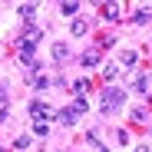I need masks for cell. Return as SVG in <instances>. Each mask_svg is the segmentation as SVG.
<instances>
[{
    "label": "cell",
    "mask_w": 152,
    "mask_h": 152,
    "mask_svg": "<svg viewBox=\"0 0 152 152\" xmlns=\"http://www.w3.org/2000/svg\"><path fill=\"white\" fill-rule=\"evenodd\" d=\"M122 103H126V89H119V86H109V89H103L99 109H103V113H116V109H122Z\"/></svg>",
    "instance_id": "obj_1"
},
{
    "label": "cell",
    "mask_w": 152,
    "mask_h": 152,
    "mask_svg": "<svg viewBox=\"0 0 152 152\" xmlns=\"http://www.w3.org/2000/svg\"><path fill=\"white\" fill-rule=\"evenodd\" d=\"M30 116H33L37 122H46V119H56L53 106H50V103H40V99H37V103H30Z\"/></svg>",
    "instance_id": "obj_2"
},
{
    "label": "cell",
    "mask_w": 152,
    "mask_h": 152,
    "mask_svg": "<svg viewBox=\"0 0 152 152\" xmlns=\"http://www.w3.org/2000/svg\"><path fill=\"white\" fill-rule=\"evenodd\" d=\"M69 56H73L69 43H53V60H56V63H66Z\"/></svg>",
    "instance_id": "obj_3"
},
{
    "label": "cell",
    "mask_w": 152,
    "mask_h": 152,
    "mask_svg": "<svg viewBox=\"0 0 152 152\" xmlns=\"http://www.w3.org/2000/svg\"><path fill=\"white\" fill-rule=\"evenodd\" d=\"M119 13H122V7H119V4H106V7H103V17H106L109 23H116V20H122Z\"/></svg>",
    "instance_id": "obj_4"
},
{
    "label": "cell",
    "mask_w": 152,
    "mask_h": 152,
    "mask_svg": "<svg viewBox=\"0 0 152 152\" xmlns=\"http://www.w3.org/2000/svg\"><path fill=\"white\" fill-rule=\"evenodd\" d=\"M80 63H83V66H96V63H99V50H96V46H89L86 53L80 56Z\"/></svg>",
    "instance_id": "obj_5"
},
{
    "label": "cell",
    "mask_w": 152,
    "mask_h": 152,
    "mask_svg": "<svg viewBox=\"0 0 152 152\" xmlns=\"http://www.w3.org/2000/svg\"><path fill=\"white\" fill-rule=\"evenodd\" d=\"M136 60H139L136 50H119V63L122 66H136Z\"/></svg>",
    "instance_id": "obj_6"
},
{
    "label": "cell",
    "mask_w": 152,
    "mask_h": 152,
    "mask_svg": "<svg viewBox=\"0 0 152 152\" xmlns=\"http://www.w3.org/2000/svg\"><path fill=\"white\" fill-rule=\"evenodd\" d=\"M56 119H60L63 126H76V119H80V116H76L73 109H60V113H56Z\"/></svg>",
    "instance_id": "obj_7"
},
{
    "label": "cell",
    "mask_w": 152,
    "mask_h": 152,
    "mask_svg": "<svg viewBox=\"0 0 152 152\" xmlns=\"http://www.w3.org/2000/svg\"><path fill=\"white\" fill-rule=\"evenodd\" d=\"M40 40H43V30H37V27H30L27 33H23V43H33V46H37Z\"/></svg>",
    "instance_id": "obj_8"
},
{
    "label": "cell",
    "mask_w": 152,
    "mask_h": 152,
    "mask_svg": "<svg viewBox=\"0 0 152 152\" xmlns=\"http://www.w3.org/2000/svg\"><path fill=\"white\" fill-rule=\"evenodd\" d=\"M132 20H136V23H139V27H142V23H149V20H152V10H149V7H139Z\"/></svg>",
    "instance_id": "obj_9"
},
{
    "label": "cell",
    "mask_w": 152,
    "mask_h": 152,
    "mask_svg": "<svg viewBox=\"0 0 152 152\" xmlns=\"http://www.w3.org/2000/svg\"><path fill=\"white\" fill-rule=\"evenodd\" d=\"M60 10L66 17H76V13H80V4H76V0H66V4H60Z\"/></svg>",
    "instance_id": "obj_10"
},
{
    "label": "cell",
    "mask_w": 152,
    "mask_h": 152,
    "mask_svg": "<svg viewBox=\"0 0 152 152\" xmlns=\"http://www.w3.org/2000/svg\"><path fill=\"white\" fill-rule=\"evenodd\" d=\"M119 73H122V69H119V63H106V66H103V76H106V80H116Z\"/></svg>",
    "instance_id": "obj_11"
},
{
    "label": "cell",
    "mask_w": 152,
    "mask_h": 152,
    "mask_svg": "<svg viewBox=\"0 0 152 152\" xmlns=\"http://www.w3.org/2000/svg\"><path fill=\"white\" fill-rule=\"evenodd\" d=\"M69 109H73L76 116H83V113H86L89 106H86V99H83V96H76V99H73V106H69Z\"/></svg>",
    "instance_id": "obj_12"
},
{
    "label": "cell",
    "mask_w": 152,
    "mask_h": 152,
    "mask_svg": "<svg viewBox=\"0 0 152 152\" xmlns=\"http://www.w3.org/2000/svg\"><path fill=\"white\" fill-rule=\"evenodd\" d=\"M33 13H37V7H33V4H20V17L27 20V23L33 20Z\"/></svg>",
    "instance_id": "obj_13"
},
{
    "label": "cell",
    "mask_w": 152,
    "mask_h": 152,
    "mask_svg": "<svg viewBox=\"0 0 152 152\" xmlns=\"http://www.w3.org/2000/svg\"><path fill=\"white\" fill-rule=\"evenodd\" d=\"M132 89H136V93H145V89H149V80H145L142 73L136 76V83H132Z\"/></svg>",
    "instance_id": "obj_14"
},
{
    "label": "cell",
    "mask_w": 152,
    "mask_h": 152,
    "mask_svg": "<svg viewBox=\"0 0 152 152\" xmlns=\"http://www.w3.org/2000/svg\"><path fill=\"white\" fill-rule=\"evenodd\" d=\"M89 27H86V20H73V37H83Z\"/></svg>",
    "instance_id": "obj_15"
},
{
    "label": "cell",
    "mask_w": 152,
    "mask_h": 152,
    "mask_svg": "<svg viewBox=\"0 0 152 152\" xmlns=\"http://www.w3.org/2000/svg\"><path fill=\"white\" fill-rule=\"evenodd\" d=\"M86 89H89V83H86V80H76V83H73V93H76V96H83Z\"/></svg>",
    "instance_id": "obj_16"
},
{
    "label": "cell",
    "mask_w": 152,
    "mask_h": 152,
    "mask_svg": "<svg viewBox=\"0 0 152 152\" xmlns=\"http://www.w3.org/2000/svg\"><path fill=\"white\" fill-rule=\"evenodd\" d=\"M27 145H30V136H17L13 139V149H27Z\"/></svg>",
    "instance_id": "obj_17"
},
{
    "label": "cell",
    "mask_w": 152,
    "mask_h": 152,
    "mask_svg": "<svg viewBox=\"0 0 152 152\" xmlns=\"http://www.w3.org/2000/svg\"><path fill=\"white\" fill-rule=\"evenodd\" d=\"M132 119H136V122H145L149 113H145V109H132Z\"/></svg>",
    "instance_id": "obj_18"
},
{
    "label": "cell",
    "mask_w": 152,
    "mask_h": 152,
    "mask_svg": "<svg viewBox=\"0 0 152 152\" xmlns=\"http://www.w3.org/2000/svg\"><path fill=\"white\" fill-rule=\"evenodd\" d=\"M33 132H37V136H46L50 129H46V122H33Z\"/></svg>",
    "instance_id": "obj_19"
},
{
    "label": "cell",
    "mask_w": 152,
    "mask_h": 152,
    "mask_svg": "<svg viewBox=\"0 0 152 152\" xmlns=\"http://www.w3.org/2000/svg\"><path fill=\"white\" fill-rule=\"evenodd\" d=\"M33 86H37V89H46V86H50V80H46V76H37Z\"/></svg>",
    "instance_id": "obj_20"
},
{
    "label": "cell",
    "mask_w": 152,
    "mask_h": 152,
    "mask_svg": "<svg viewBox=\"0 0 152 152\" xmlns=\"http://www.w3.org/2000/svg\"><path fill=\"white\" fill-rule=\"evenodd\" d=\"M4 103H7V89L0 86V106H4Z\"/></svg>",
    "instance_id": "obj_21"
},
{
    "label": "cell",
    "mask_w": 152,
    "mask_h": 152,
    "mask_svg": "<svg viewBox=\"0 0 152 152\" xmlns=\"http://www.w3.org/2000/svg\"><path fill=\"white\" fill-rule=\"evenodd\" d=\"M132 152H149V145H136V149H132Z\"/></svg>",
    "instance_id": "obj_22"
},
{
    "label": "cell",
    "mask_w": 152,
    "mask_h": 152,
    "mask_svg": "<svg viewBox=\"0 0 152 152\" xmlns=\"http://www.w3.org/2000/svg\"><path fill=\"white\" fill-rule=\"evenodd\" d=\"M60 152H69V149H60Z\"/></svg>",
    "instance_id": "obj_23"
}]
</instances>
